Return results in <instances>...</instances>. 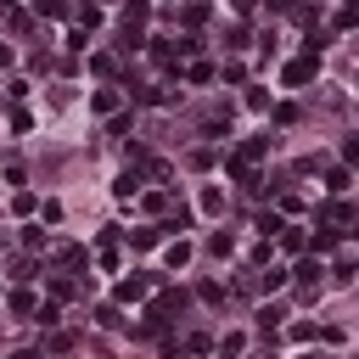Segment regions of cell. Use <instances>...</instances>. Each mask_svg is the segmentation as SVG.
<instances>
[{"mask_svg": "<svg viewBox=\"0 0 359 359\" xmlns=\"http://www.w3.org/2000/svg\"><path fill=\"white\" fill-rule=\"evenodd\" d=\"M281 224H287L281 213H264V219H258V236H275V231H281Z\"/></svg>", "mask_w": 359, "mask_h": 359, "instance_id": "cell-24", "label": "cell"}, {"mask_svg": "<svg viewBox=\"0 0 359 359\" xmlns=\"http://www.w3.org/2000/svg\"><path fill=\"white\" fill-rule=\"evenodd\" d=\"M258 287H264V292H275V287H287V269H275V264H269L264 275H258Z\"/></svg>", "mask_w": 359, "mask_h": 359, "instance_id": "cell-16", "label": "cell"}, {"mask_svg": "<svg viewBox=\"0 0 359 359\" xmlns=\"http://www.w3.org/2000/svg\"><path fill=\"white\" fill-rule=\"evenodd\" d=\"M34 17H51L57 23V17H68V6H62V0H34Z\"/></svg>", "mask_w": 359, "mask_h": 359, "instance_id": "cell-13", "label": "cell"}, {"mask_svg": "<svg viewBox=\"0 0 359 359\" xmlns=\"http://www.w3.org/2000/svg\"><path fill=\"white\" fill-rule=\"evenodd\" d=\"M157 242H163V236L152 231V224H141V231H129V247H135V253H152Z\"/></svg>", "mask_w": 359, "mask_h": 359, "instance_id": "cell-4", "label": "cell"}, {"mask_svg": "<svg viewBox=\"0 0 359 359\" xmlns=\"http://www.w3.org/2000/svg\"><path fill=\"white\" fill-rule=\"evenodd\" d=\"M303 359H326V353H303Z\"/></svg>", "mask_w": 359, "mask_h": 359, "instance_id": "cell-32", "label": "cell"}, {"mask_svg": "<svg viewBox=\"0 0 359 359\" xmlns=\"http://www.w3.org/2000/svg\"><path fill=\"white\" fill-rule=\"evenodd\" d=\"M348 186H353V174H348V163H337V168L326 174V191H331V197H342Z\"/></svg>", "mask_w": 359, "mask_h": 359, "instance_id": "cell-5", "label": "cell"}, {"mask_svg": "<svg viewBox=\"0 0 359 359\" xmlns=\"http://www.w3.org/2000/svg\"><path fill=\"white\" fill-rule=\"evenodd\" d=\"M34 269H39L34 258H17V264H12V281H28V275H34Z\"/></svg>", "mask_w": 359, "mask_h": 359, "instance_id": "cell-25", "label": "cell"}, {"mask_svg": "<svg viewBox=\"0 0 359 359\" xmlns=\"http://www.w3.org/2000/svg\"><path fill=\"white\" fill-rule=\"evenodd\" d=\"M0 68H12V45L6 39H0Z\"/></svg>", "mask_w": 359, "mask_h": 359, "instance_id": "cell-30", "label": "cell"}, {"mask_svg": "<svg viewBox=\"0 0 359 359\" xmlns=\"http://www.w3.org/2000/svg\"><path fill=\"white\" fill-rule=\"evenodd\" d=\"M269 12H298V0H269Z\"/></svg>", "mask_w": 359, "mask_h": 359, "instance_id": "cell-29", "label": "cell"}, {"mask_svg": "<svg viewBox=\"0 0 359 359\" xmlns=\"http://www.w3.org/2000/svg\"><path fill=\"white\" fill-rule=\"evenodd\" d=\"M314 73H320V57H309V51H303L298 62H287V73H281V84H292V90H298V84H309Z\"/></svg>", "mask_w": 359, "mask_h": 359, "instance_id": "cell-2", "label": "cell"}, {"mask_svg": "<svg viewBox=\"0 0 359 359\" xmlns=\"http://www.w3.org/2000/svg\"><path fill=\"white\" fill-rule=\"evenodd\" d=\"M146 17H152V6H146V0H129V6H124V28H118V51H141V28H146Z\"/></svg>", "mask_w": 359, "mask_h": 359, "instance_id": "cell-1", "label": "cell"}, {"mask_svg": "<svg viewBox=\"0 0 359 359\" xmlns=\"http://www.w3.org/2000/svg\"><path fill=\"white\" fill-rule=\"evenodd\" d=\"M337 242H342V231H331V224H326V231H314V242H309V247H314V253H331Z\"/></svg>", "mask_w": 359, "mask_h": 359, "instance_id": "cell-10", "label": "cell"}, {"mask_svg": "<svg viewBox=\"0 0 359 359\" xmlns=\"http://www.w3.org/2000/svg\"><path fill=\"white\" fill-rule=\"evenodd\" d=\"M186 23H191V28L208 23V0H191V6H186Z\"/></svg>", "mask_w": 359, "mask_h": 359, "instance_id": "cell-22", "label": "cell"}, {"mask_svg": "<svg viewBox=\"0 0 359 359\" xmlns=\"http://www.w3.org/2000/svg\"><path fill=\"white\" fill-rule=\"evenodd\" d=\"M202 213H224V191H219V186L202 191Z\"/></svg>", "mask_w": 359, "mask_h": 359, "instance_id": "cell-17", "label": "cell"}, {"mask_svg": "<svg viewBox=\"0 0 359 359\" xmlns=\"http://www.w3.org/2000/svg\"><path fill=\"white\" fill-rule=\"evenodd\" d=\"M174 57H180V51H174V39H152V62H163V68H168Z\"/></svg>", "mask_w": 359, "mask_h": 359, "instance_id": "cell-15", "label": "cell"}, {"mask_svg": "<svg viewBox=\"0 0 359 359\" xmlns=\"http://www.w3.org/2000/svg\"><path fill=\"white\" fill-rule=\"evenodd\" d=\"M141 101H152V107H168V101H174V90H168V84H152V90H141Z\"/></svg>", "mask_w": 359, "mask_h": 359, "instance_id": "cell-14", "label": "cell"}, {"mask_svg": "<svg viewBox=\"0 0 359 359\" xmlns=\"http://www.w3.org/2000/svg\"><path fill=\"white\" fill-rule=\"evenodd\" d=\"M23 247H28V253H39V247H45V236H39V224H28V231H23Z\"/></svg>", "mask_w": 359, "mask_h": 359, "instance_id": "cell-27", "label": "cell"}, {"mask_svg": "<svg viewBox=\"0 0 359 359\" xmlns=\"http://www.w3.org/2000/svg\"><path fill=\"white\" fill-rule=\"evenodd\" d=\"M258 359H275V348H264V353H258Z\"/></svg>", "mask_w": 359, "mask_h": 359, "instance_id": "cell-31", "label": "cell"}, {"mask_svg": "<svg viewBox=\"0 0 359 359\" xmlns=\"http://www.w3.org/2000/svg\"><path fill=\"white\" fill-rule=\"evenodd\" d=\"M275 242H281L287 253H298V247H309V236L298 231V224H281V231H275Z\"/></svg>", "mask_w": 359, "mask_h": 359, "instance_id": "cell-7", "label": "cell"}, {"mask_svg": "<svg viewBox=\"0 0 359 359\" xmlns=\"http://www.w3.org/2000/svg\"><path fill=\"white\" fill-rule=\"evenodd\" d=\"M281 314H287V309H275V303H269V309H258V331L269 337V331H275V326H281Z\"/></svg>", "mask_w": 359, "mask_h": 359, "instance_id": "cell-12", "label": "cell"}, {"mask_svg": "<svg viewBox=\"0 0 359 359\" xmlns=\"http://www.w3.org/2000/svg\"><path fill=\"white\" fill-rule=\"evenodd\" d=\"M331 281H353V258H337L331 264Z\"/></svg>", "mask_w": 359, "mask_h": 359, "instance_id": "cell-26", "label": "cell"}, {"mask_svg": "<svg viewBox=\"0 0 359 359\" xmlns=\"http://www.w3.org/2000/svg\"><path fill=\"white\" fill-rule=\"evenodd\" d=\"M90 107L113 118V113H118V90H96V96H90Z\"/></svg>", "mask_w": 359, "mask_h": 359, "instance_id": "cell-9", "label": "cell"}, {"mask_svg": "<svg viewBox=\"0 0 359 359\" xmlns=\"http://www.w3.org/2000/svg\"><path fill=\"white\" fill-rule=\"evenodd\" d=\"M39 303H34V292H12V314H34Z\"/></svg>", "mask_w": 359, "mask_h": 359, "instance_id": "cell-21", "label": "cell"}, {"mask_svg": "<svg viewBox=\"0 0 359 359\" xmlns=\"http://www.w3.org/2000/svg\"><path fill=\"white\" fill-rule=\"evenodd\" d=\"M186 79H191V84H208V79H213V62H191Z\"/></svg>", "mask_w": 359, "mask_h": 359, "instance_id": "cell-20", "label": "cell"}, {"mask_svg": "<svg viewBox=\"0 0 359 359\" xmlns=\"http://www.w3.org/2000/svg\"><path fill=\"white\" fill-rule=\"evenodd\" d=\"M152 281H157V275H129V281H118V303L146 298V292H152Z\"/></svg>", "mask_w": 359, "mask_h": 359, "instance_id": "cell-3", "label": "cell"}, {"mask_svg": "<svg viewBox=\"0 0 359 359\" xmlns=\"http://www.w3.org/2000/svg\"><path fill=\"white\" fill-rule=\"evenodd\" d=\"M17 359H39V353H17Z\"/></svg>", "mask_w": 359, "mask_h": 359, "instance_id": "cell-33", "label": "cell"}, {"mask_svg": "<svg viewBox=\"0 0 359 359\" xmlns=\"http://www.w3.org/2000/svg\"><path fill=\"white\" fill-rule=\"evenodd\" d=\"M208 253H213V258H231V253H236V236H231V231H213V236H208Z\"/></svg>", "mask_w": 359, "mask_h": 359, "instance_id": "cell-6", "label": "cell"}, {"mask_svg": "<svg viewBox=\"0 0 359 359\" xmlns=\"http://www.w3.org/2000/svg\"><path fill=\"white\" fill-rule=\"evenodd\" d=\"M34 320H39V326H57L62 314H57V303H39V309H34Z\"/></svg>", "mask_w": 359, "mask_h": 359, "instance_id": "cell-23", "label": "cell"}, {"mask_svg": "<svg viewBox=\"0 0 359 359\" xmlns=\"http://www.w3.org/2000/svg\"><path fill=\"white\" fill-rule=\"evenodd\" d=\"M197 292H202V303H219V298H224V287H219V281H202Z\"/></svg>", "mask_w": 359, "mask_h": 359, "instance_id": "cell-28", "label": "cell"}, {"mask_svg": "<svg viewBox=\"0 0 359 359\" xmlns=\"http://www.w3.org/2000/svg\"><path fill=\"white\" fill-rule=\"evenodd\" d=\"M242 342H247L242 331H224V337H219V359H236V353H242Z\"/></svg>", "mask_w": 359, "mask_h": 359, "instance_id": "cell-11", "label": "cell"}, {"mask_svg": "<svg viewBox=\"0 0 359 359\" xmlns=\"http://www.w3.org/2000/svg\"><path fill=\"white\" fill-rule=\"evenodd\" d=\"M186 258H191V247H186V236H180V242L168 247V269H186Z\"/></svg>", "mask_w": 359, "mask_h": 359, "instance_id": "cell-19", "label": "cell"}, {"mask_svg": "<svg viewBox=\"0 0 359 359\" xmlns=\"http://www.w3.org/2000/svg\"><path fill=\"white\" fill-rule=\"evenodd\" d=\"M113 191H118V197H135V191H141V168H124Z\"/></svg>", "mask_w": 359, "mask_h": 359, "instance_id": "cell-8", "label": "cell"}, {"mask_svg": "<svg viewBox=\"0 0 359 359\" xmlns=\"http://www.w3.org/2000/svg\"><path fill=\"white\" fill-rule=\"evenodd\" d=\"M84 258H90V253H84V247H62V253H57V264H62V269H79V264H84Z\"/></svg>", "mask_w": 359, "mask_h": 359, "instance_id": "cell-18", "label": "cell"}]
</instances>
